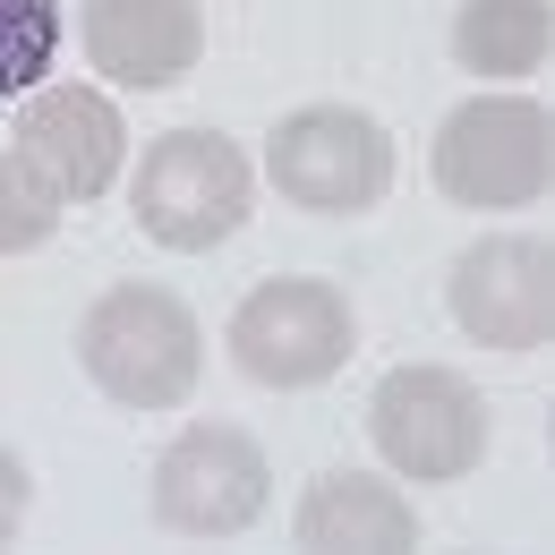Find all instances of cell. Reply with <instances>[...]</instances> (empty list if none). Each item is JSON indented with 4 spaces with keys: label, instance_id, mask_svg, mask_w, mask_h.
<instances>
[{
    "label": "cell",
    "instance_id": "cell-15",
    "mask_svg": "<svg viewBox=\"0 0 555 555\" xmlns=\"http://www.w3.org/2000/svg\"><path fill=\"white\" fill-rule=\"evenodd\" d=\"M17 521H26V462L0 444V539H9Z\"/></svg>",
    "mask_w": 555,
    "mask_h": 555
},
{
    "label": "cell",
    "instance_id": "cell-7",
    "mask_svg": "<svg viewBox=\"0 0 555 555\" xmlns=\"http://www.w3.org/2000/svg\"><path fill=\"white\" fill-rule=\"evenodd\" d=\"M154 513L163 530H189V539H231L266 513V453L257 436L240 427H180L154 462Z\"/></svg>",
    "mask_w": 555,
    "mask_h": 555
},
{
    "label": "cell",
    "instance_id": "cell-14",
    "mask_svg": "<svg viewBox=\"0 0 555 555\" xmlns=\"http://www.w3.org/2000/svg\"><path fill=\"white\" fill-rule=\"evenodd\" d=\"M61 231V197L35 180L26 154H0V257H26Z\"/></svg>",
    "mask_w": 555,
    "mask_h": 555
},
{
    "label": "cell",
    "instance_id": "cell-12",
    "mask_svg": "<svg viewBox=\"0 0 555 555\" xmlns=\"http://www.w3.org/2000/svg\"><path fill=\"white\" fill-rule=\"evenodd\" d=\"M555 43L547 0H462L453 9V61L479 77H530Z\"/></svg>",
    "mask_w": 555,
    "mask_h": 555
},
{
    "label": "cell",
    "instance_id": "cell-1",
    "mask_svg": "<svg viewBox=\"0 0 555 555\" xmlns=\"http://www.w3.org/2000/svg\"><path fill=\"white\" fill-rule=\"evenodd\" d=\"M77 359L86 376L129 402V411H180L197 393V367H206V334L197 317L154 291V282H112L86 317H77Z\"/></svg>",
    "mask_w": 555,
    "mask_h": 555
},
{
    "label": "cell",
    "instance_id": "cell-13",
    "mask_svg": "<svg viewBox=\"0 0 555 555\" xmlns=\"http://www.w3.org/2000/svg\"><path fill=\"white\" fill-rule=\"evenodd\" d=\"M61 61V0H0V94H35Z\"/></svg>",
    "mask_w": 555,
    "mask_h": 555
},
{
    "label": "cell",
    "instance_id": "cell-5",
    "mask_svg": "<svg viewBox=\"0 0 555 555\" xmlns=\"http://www.w3.org/2000/svg\"><path fill=\"white\" fill-rule=\"evenodd\" d=\"M367 436L402 479H470L487 453V402L453 367H393L367 402Z\"/></svg>",
    "mask_w": 555,
    "mask_h": 555
},
{
    "label": "cell",
    "instance_id": "cell-11",
    "mask_svg": "<svg viewBox=\"0 0 555 555\" xmlns=\"http://www.w3.org/2000/svg\"><path fill=\"white\" fill-rule=\"evenodd\" d=\"M291 539L317 547V555H411L418 547V521H411V495H402L393 479L325 470V479L299 495Z\"/></svg>",
    "mask_w": 555,
    "mask_h": 555
},
{
    "label": "cell",
    "instance_id": "cell-6",
    "mask_svg": "<svg viewBox=\"0 0 555 555\" xmlns=\"http://www.w3.org/2000/svg\"><path fill=\"white\" fill-rule=\"evenodd\" d=\"M274 189L308 214H367L393 189V138L350 112V103H308L274 129Z\"/></svg>",
    "mask_w": 555,
    "mask_h": 555
},
{
    "label": "cell",
    "instance_id": "cell-9",
    "mask_svg": "<svg viewBox=\"0 0 555 555\" xmlns=\"http://www.w3.org/2000/svg\"><path fill=\"white\" fill-rule=\"evenodd\" d=\"M444 308H453V325L470 343L539 350L555 334V257L539 240H479L444 274Z\"/></svg>",
    "mask_w": 555,
    "mask_h": 555
},
{
    "label": "cell",
    "instance_id": "cell-4",
    "mask_svg": "<svg viewBox=\"0 0 555 555\" xmlns=\"http://www.w3.org/2000/svg\"><path fill=\"white\" fill-rule=\"evenodd\" d=\"M231 359L248 385H274V393H299V385H325L350 359V299L334 282H257L240 308H231Z\"/></svg>",
    "mask_w": 555,
    "mask_h": 555
},
{
    "label": "cell",
    "instance_id": "cell-10",
    "mask_svg": "<svg viewBox=\"0 0 555 555\" xmlns=\"http://www.w3.org/2000/svg\"><path fill=\"white\" fill-rule=\"evenodd\" d=\"M197 52H206L197 0H86V61L112 86L163 94L197 69Z\"/></svg>",
    "mask_w": 555,
    "mask_h": 555
},
{
    "label": "cell",
    "instance_id": "cell-3",
    "mask_svg": "<svg viewBox=\"0 0 555 555\" xmlns=\"http://www.w3.org/2000/svg\"><path fill=\"white\" fill-rule=\"evenodd\" d=\"M555 180V129L539 103L487 94L436 129V189L453 206H539Z\"/></svg>",
    "mask_w": 555,
    "mask_h": 555
},
{
    "label": "cell",
    "instance_id": "cell-8",
    "mask_svg": "<svg viewBox=\"0 0 555 555\" xmlns=\"http://www.w3.org/2000/svg\"><path fill=\"white\" fill-rule=\"evenodd\" d=\"M17 154L35 163V180L61 206H86V197H103L120 180L129 129H120L112 94H94V86H35L17 103Z\"/></svg>",
    "mask_w": 555,
    "mask_h": 555
},
{
    "label": "cell",
    "instance_id": "cell-2",
    "mask_svg": "<svg viewBox=\"0 0 555 555\" xmlns=\"http://www.w3.org/2000/svg\"><path fill=\"white\" fill-rule=\"evenodd\" d=\"M248 197H257L248 154L231 138H214V129H171V138L145 145V163H138L145 240H163V248H180V257L222 248V240L248 222Z\"/></svg>",
    "mask_w": 555,
    "mask_h": 555
}]
</instances>
